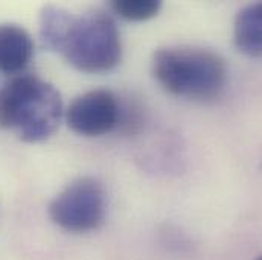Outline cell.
Listing matches in <instances>:
<instances>
[{
  "instance_id": "obj_1",
  "label": "cell",
  "mask_w": 262,
  "mask_h": 260,
  "mask_svg": "<svg viewBox=\"0 0 262 260\" xmlns=\"http://www.w3.org/2000/svg\"><path fill=\"white\" fill-rule=\"evenodd\" d=\"M63 117L60 91L34 75L12 78L0 88V128L29 143L49 138Z\"/></svg>"
},
{
  "instance_id": "obj_2",
  "label": "cell",
  "mask_w": 262,
  "mask_h": 260,
  "mask_svg": "<svg viewBox=\"0 0 262 260\" xmlns=\"http://www.w3.org/2000/svg\"><path fill=\"white\" fill-rule=\"evenodd\" d=\"M152 75L171 94L209 101L224 90L227 65L223 57L203 48H163L152 55Z\"/></svg>"
},
{
  "instance_id": "obj_3",
  "label": "cell",
  "mask_w": 262,
  "mask_h": 260,
  "mask_svg": "<svg viewBox=\"0 0 262 260\" xmlns=\"http://www.w3.org/2000/svg\"><path fill=\"white\" fill-rule=\"evenodd\" d=\"M60 52L81 72H108L119 64L122 57L119 29L115 20L102 11L73 17Z\"/></svg>"
},
{
  "instance_id": "obj_4",
  "label": "cell",
  "mask_w": 262,
  "mask_h": 260,
  "mask_svg": "<svg viewBox=\"0 0 262 260\" xmlns=\"http://www.w3.org/2000/svg\"><path fill=\"white\" fill-rule=\"evenodd\" d=\"M107 195L104 186L92 177L72 181L49 205L51 219L70 233L98 230L105 219Z\"/></svg>"
},
{
  "instance_id": "obj_5",
  "label": "cell",
  "mask_w": 262,
  "mask_h": 260,
  "mask_svg": "<svg viewBox=\"0 0 262 260\" xmlns=\"http://www.w3.org/2000/svg\"><path fill=\"white\" fill-rule=\"evenodd\" d=\"M121 117L116 96L108 90H92L78 96L66 111L67 125L76 134L98 137L113 130Z\"/></svg>"
},
{
  "instance_id": "obj_6",
  "label": "cell",
  "mask_w": 262,
  "mask_h": 260,
  "mask_svg": "<svg viewBox=\"0 0 262 260\" xmlns=\"http://www.w3.org/2000/svg\"><path fill=\"white\" fill-rule=\"evenodd\" d=\"M34 43L29 32L12 23L0 25V72L20 73L32 60Z\"/></svg>"
},
{
  "instance_id": "obj_7",
  "label": "cell",
  "mask_w": 262,
  "mask_h": 260,
  "mask_svg": "<svg viewBox=\"0 0 262 260\" xmlns=\"http://www.w3.org/2000/svg\"><path fill=\"white\" fill-rule=\"evenodd\" d=\"M233 43L236 49L252 58L262 57V2L244 6L235 17Z\"/></svg>"
},
{
  "instance_id": "obj_8",
  "label": "cell",
  "mask_w": 262,
  "mask_h": 260,
  "mask_svg": "<svg viewBox=\"0 0 262 260\" xmlns=\"http://www.w3.org/2000/svg\"><path fill=\"white\" fill-rule=\"evenodd\" d=\"M73 20V15L63 8L48 5L40 17V38L45 48L51 51H61L66 34Z\"/></svg>"
},
{
  "instance_id": "obj_9",
  "label": "cell",
  "mask_w": 262,
  "mask_h": 260,
  "mask_svg": "<svg viewBox=\"0 0 262 260\" xmlns=\"http://www.w3.org/2000/svg\"><path fill=\"white\" fill-rule=\"evenodd\" d=\"M160 6L162 3L156 0H115L110 5L115 14L128 21H146L154 18Z\"/></svg>"
},
{
  "instance_id": "obj_10",
  "label": "cell",
  "mask_w": 262,
  "mask_h": 260,
  "mask_svg": "<svg viewBox=\"0 0 262 260\" xmlns=\"http://www.w3.org/2000/svg\"><path fill=\"white\" fill-rule=\"evenodd\" d=\"M256 260H262V256H261V257H258V259H256Z\"/></svg>"
}]
</instances>
